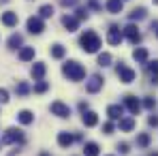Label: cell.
Masks as SVG:
<instances>
[{"label": "cell", "instance_id": "6da1fadb", "mask_svg": "<svg viewBox=\"0 0 158 156\" xmlns=\"http://www.w3.org/2000/svg\"><path fill=\"white\" fill-rule=\"evenodd\" d=\"M79 45H81V49H83V52L96 53V52H98V47H101V36H98L94 30H88V32H83V34H81Z\"/></svg>", "mask_w": 158, "mask_h": 156}, {"label": "cell", "instance_id": "7a4b0ae2", "mask_svg": "<svg viewBox=\"0 0 158 156\" xmlns=\"http://www.w3.org/2000/svg\"><path fill=\"white\" fill-rule=\"evenodd\" d=\"M62 73L71 79V81H81V79L85 77V69H83L79 62H75V60L66 62V64L62 66Z\"/></svg>", "mask_w": 158, "mask_h": 156}, {"label": "cell", "instance_id": "3957f363", "mask_svg": "<svg viewBox=\"0 0 158 156\" xmlns=\"http://www.w3.org/2000/svg\"><path fill=\"white\" fill-rule=\"evenodd\" d=\"M24 141V133L19 129H6L2 135V143H22Z\"/></svg>", "mask_w": 158, "mask_h": 156}, {"label": "cell", "instance_id": "277c9868", "mask_svg": "<svg viewBox=\"0 0 158 156\" xmlns=\"http://www.w3.org/2000/svg\"><path fill=\"white\" fill-rule=\"evenodd\" d=\"M115 73H118V77H120V81L122 83H132L135 81V71L132 69H128L126 64H118V69H115Z\"/></svg>", "mask_w": 158, "mask_h": 156}, {"label": "cell", "instance_id": "5b68a950", "mask_svg": "<svg viewBox=\"0 0 158 156\" xmlns=\"http://www.w3.org/2000/svg\"><path fill=\"white\" fill-rule=\"evenodd\" d=\"M122 39H124V32H122L118 26L109 28V32H107V43H109V45H120Z\"/></svg>", "mask_w": 158, "mask_h": 156}, {"label": "cell", "instance_id": "8992f818", "mask_svg": "<svg viewBox=\"0 0 158 156\" xmlns=\"http://www.w3.org/2000/svg\"><path fill=\"white\" fill-rule=\"evenodd\" d=\"M49 109H52L53 116H58V118H69V116H71V109H69V105H64L62 101H53Z\"/></svg>", "mask_w": 158, "mask_h": 156}, {"label": "cell", "instance_id": "52a82bcc", "mask_svg": "<svg viewBox=\"0 0 158 156\" xmlns=\"http://www.w3.org/2000/svg\"><path fill=\"white\" fill-rule=\"evenodd\" d=\"M26 28H28V32H32V34H41V32L45 30L43 17H30L26 22Z\"/></svg>", "mask_w": 158, "mask_h": 156}, {"label": "cell", "instance_id": "ba28073f", "mask_svg": "<svg viewBox=\"0 0 158 156\" xmlns=\"http://www.w3.org/2000/svg\"><path fill=\"white\" fill-rule=\"evenodd\" d=\"M124 36L131 41L132 45H137V43L141 41V32H139V28L135 26V24H128V26L124 28Z\"/></svg>", "mask_w": 158, "mask_h": 156}, {"label": "cell", "instance_id": "9c48e42d", "mask_svg": "<svg viewBox=\"0 0 158 156\" xmlns=\"http://www.w3.org/2000/svg\"><path fill=\"white\" fill-rule=\"evenodd\" d=\"M141 105H143V103H139V99H137V96H132V94H128V96L124 99V107L131 111L132 116H137V113L141 111Z\"/></svg>", "mask_w": 158, "mask_h": 156}, {"label": "cell", "instance_id": "30bf717a", "mask_svg": "<svg viewBox=\"0 0 158 156\" xmlns=\"http://www.w3.org/2000/svg\"><path fill=\"white\" fill-rule=\"evenodd\" d=\"M101 88H103V77H101V75H92L90 81L85 83V90H88L90 94H96Z\"/></svg>", "mask_w": 158, "mask_h": 156}, {"label": "cell", "instance_id": "8fae6325", "mask_svg": "<svg viewBox=\"0 0 158 156\" xmlns=\"http://www.w3.org/2000/svg\"><path fill=\"white\" fill-rule=\"evenodd\" d=\"M107 116H109L111 120H122L124 107H122V105H109V107H107Z\"/></svg>", "mask_w": 158, "mask_h": 156}, {"label": "cell", "instance_id": "7c38bea8", "mask_svg": "<svg viewBox=\"0 0 158 156\" xmlns=\"http://www.w3.org/2000/svg\"><path fill=\"white\" fill-rule=\"evenodd\" d=\"M62 24H64V28H66L69 32H75L79 28V19L73 17V15H64V17H62Z\"/></svg>", "mask_w": 158, "mask_h": 156}, {"label": "cell", "instance_id": "4fadbf2b", "mask_svg": "<svg viewBox=\"0 0 158 156\" xmlns=\"http://www.w3.org/2000/svg\"><path fill=\"white\" fill-rule=\"evenodd\" d=\"M81 122H83L88 129H92V126H96V124H98V116H96L94 111H85V113H83V118H81Z\"/></svg>", "mask_w": 158, "mask_h": 156}, {"label": "cell", "instance_id": "5bb4252c", "mask_svg": "<svg viewBox=\"0 0 158 156\" xmlns=\"http://www.w3.org/2000/svg\"><path fill=\"white\" fill-rule=\"evenodd\" d=\"M2 24H4L6 28L17 26V13H13V11H6V13H2Z\"/></svg>", "mask_w": 158, "mask_h": 156}, {"label": "cell", "instance_id": "9a60e30c", "mask_svg": "<svg viewBox=\"0 0 158 156\" xmlns=\"http://www.w3.org/2000/svg\"><path fill=\"white\" fill-rule=\"evenodd\" d=\"M83 154H85V156H98V154H101V148H98V143H94V141H88V143L83 145Z\"/></svg>", "mask_w": 158, "mask_h": 156}, {"label": "cell", "instance_id": "2e32d148", "mask_svg": "<svg viewBox=\"0 0 158 156\" xmlns=\"http://www.w3.org/2000/svg\"><path fill=\"white\" fill-rule=\"evenodd\" d=\"M73 139H75V137H73L71 133H60V135H58V145H60V148H71Z\"/></svg>", "mask_w": 158, "mask_h": 156}, {"label": "cell", "instance_id": "e0dca14e", "mask_svg": "<svg viewBox=\"0 0 158 156\" xmlns=\"http://www.w3.org/2000/svg\"><path fill=\"white\" fill-rule=\"evenodd\" d=\"M107 11L109 13H120L124 9V0H107Z\"/></svg>", "mask_w": 158, "mask_h": 156}, {"label": "cell", "instance_id": "ac0fdd59", "mask_svg": "<svg viewBox=\"0 0 158 156\" xmlns=\"http://www.w3.org/2000/svg\"><path fill=\"white\" fill-rule=\"evenodd\" d=\"M45 71H47V66H45L43 62H36V64L32 66V77H34V79H39V81H41V79L45 77Z\"/></svg>", "mask_w": 158, "mask_h": 156}, {"label": "cell", "instance_id": "d6986e66", "mask_svg": "<svg viewBox=\"0 0 158 156\" xmlns=\"http://www.w3.org/2000/svg\"><path fill=\"white\" fill-rule=\"evenodd\" d=\"M19 60H22V62L34 60V47H22V49H19Z\"/></svg>", "mask_w": 158, "mask_h": 156}, {"label": "cell", "instance_id": "ffe728a7", "mask_svg": "<svg viewBox=\"0 0 158 156\" xmlns=\"http://www.w3.org/2000/svg\"><path fill=\"white\" fill-rule=\"evenodd\" d=\"M17 120H19L22 124H32V122H34V113L28 111V109H24V111L17 113Z\"/></svg>", "mask_w": 158, "mask_h": 156}, {"label": "cell", "instance_id": "44dd1931", "mask_svg": "<svg viewBox=\"0 0 158 156\" xmlns=\"http://www.w3.org/2000/svg\"><path fill=\"white\" fill-rule=\"evenodd\" d=\"M132 129H135V118H122V120H120V130L131 133Z\"/></svg>", "mask_w": 158, "mask_h": 156}, {"label": "cell", "instance_id": "7402d4cb", "mask_svg": "<svg viewBox=\"0 0 158 156\" xmlns=\"http://www.w3.org/2000/svg\"><path fill=\"white\" fill-rule=\"evenodd\" d=\"M49 53H52V58H56V60H62V58H64V53H66V49H64L60 43H56L52 49H49Z\"/></svg>", "mask_w": 158, "mask_h": 156}, {"label": "cell", "instance_id": "603a6c76", "mask_svg": "<svg viewBox=\"0 0 158 156\" xmlns=\"http://www.w3.org/2000/svg\"><path fill=\"white\" fill-rule=\"evenodd\" d=\"M132 58H135L137 62H148V49H143V47H137V49L132 52Z\"/></svg>", "mask_w": 158, "mask_h": 156}, {"label": "cell", "instance_id": "cb8c5ba5", "mask_svg": "<svg viewBox=\"0 0 158 156\" xmlns=\"http://www.w3.org/2000/svg\"><path fill=\"white\" fill-rule=\"evenodd\" d=\"M22 43H24L22 34H11V39H9V49H17Z\"/></svg>", "mask_w": 158, "mask_h": 156}, {"label": "cell", "instance_id": "d4e9b609", "mask_svg": "<svg viewBox=\"0 0 158 156\" xmlns=\"http://www.w3.org/2000/svg\"><path fill=\"white\" fill-rule=\"evenodd\" d=\"M150 141H152V137H150L148 133L137 135V145H139V148H148V145H150Z\"/></svg>", "mask_w": 158, "mask_h": 156}, {"label": "cell", "instance_id": "484cf974", "mask_svg": "<svg viewBox=\"0 0 158 156\" xmlns=\"http://www.w3.org/2000/svg\"><path fill=\"white\" fill-rule=\"evenodd\" d=\"M128 17H131L132 22H135V19H143V17H145V9H143V6L132 9V13H128Z\"/></svg>", "mask_w": 158, "mask_h": 156}, {"label": "cell", "instance_id": "4316f807", "mask_svg": "<svg viewBox=\"0 0 158 156\" xmlns=\"http://www.w3.org/2000/svg\"><path fill=\"white\" fill-rule=\"evenodd\" d=\"M15 92H17L19 96H26L28 92H30V86H28L26 81H19V83L15 86Z\"/></svg>", "mask_w": 158, "mask_h": 156}, {"label": "cell", "instance_id": "83f0119b", "mask_svg": "<svg viewBox=\"0 0 158 156\" xmlns=\"http://www.w3.org/2000/svg\"><path fill=\"white\" fill-rule=\"evenodd\" d=\"M111 60H113V58H111V53H107V52L98 53V64H101V66H109V64H111Z\"/></svg>", "mask_w": 158, "mask_h": 156}, {"label": "cell", "instance_id": "f1b7e54d", "mask_svg": "<svg viewBox=\"0 0 158 156\" xmlns=\"http://www.w3.org/2000/svg\"><path fill=\"white\" fill-rule=\"evenodd\" d=\"M39 13H41L39 17H52L53 15V6L52 4H43V6L39 9Z\"/></svg>", "mask_w": 158, "mask_h": 156}, {"label": "cell", "instance_id": "f546056e", "mask_svg": "<svg viewBox=\"0 0 158 156\" xmlns=\"http://www.w3.org/2000/svg\"><path fill=\"white\" fill-rule=\"evenodd\" d=\"M47 88H49V83H47V81H43V79L34 83V92H36V94H43V92H47Z\"/></svg>", "mask_w": 158, "mask_h": 156}, {"label": "cell", "instance_id": "4dcf8cb0", "mask_svg": "<svg viewBox=\"0 0 158 156\" xmlns=\"http://www.w3.org/2000/svg\"><path fill=\"white\" fill-rule=\"evenodd\" d=\"M143 107H145V109H154V107H156V99H154V96H145V99H143Z\"/></svg>", "mask_w": 158, "mask_h": 156}, {"label": "cell", "instance_id": "1f68e13d", "mask_svg": "<svg viewBox=\"0 0 158 156\" xmlns=\"http://www.w3.org/2000/svg\"><path fill=\"white\" fill-rule=\"evenodd\" d=\"M148 71H150L154 77H158V60H154V62H148Z\"/></svg>", "mask_w": 158, "mask_h": 156}, {"label": "cell", "instance_id": "d6a6232c", "mask_svg": "<svg viewBox=\"0 0 158 156\" xmlns=\"http://www.w3.org/2000/svg\"><path fill=\"white\" fill-rule=\"evenodd\" d=\"M0 103H2V105L9 103V92H6L4 88H0Z\"/></svg>", "mask_w": 158, "mask_h": 156}, {"label": "cell", "instance_id": "836d02e7", "mask_svg": "<svg viewBox=\"0 0 158 156\" xmlns=\"http://www.w3.org/2000/svg\"><path fill=\"white\" fill-rule=\"evenodd\" d=\"M103 133H105V135H111V133H113V122H105V124H103Z\"/></svg>", "mask_w": 158, "mask_h": 156}, {"label": "cell", "instance_id": "e575fe53", "mask_svg": "<svg viewBox=\"0 0 158 156\" xmlns=\"http://www.w3.org/2000/svg\"><path fill=\"white\" fill-rule=\"evenodd\" d=\"M88 17V11L85 9H77V19H85Z\"/></svg>", "mask_w": 158, "mask_h": 156}, {"label": "cell", "instance_id": "d590c367", "mask_svg": "<svg viewBox=\"0 0 158 156\" xmlns=\"http://www.w3.org/2000/svg\"><path fill=\"white\" fill-rule=\"evenodd\" d=\"M148 124H150V126H158V118L156 116H150V118H148Z\"/></svg>", "mask_w": 158, "mask_h": 156}, {"label": "cell", "instance_id": "8d00e7d4", "mask_svg": "<svg viewBox=\"0 0 158 156\" xmlns=\"http://www.w3.org/2000/svg\"><path fill=\"white\" fill-rule=\"evenodd\" d=\"M79 0H62V6H75Z\"/></svg>", "mask_w": 158, "mask_h": 156}, {"label": "cell", "instance_id": "74e56055", "mask_svg": "<svg viewBox=\"0 0 158 156\" xmlns=\"http://www.w3.org/2000/svg\"><path fill=\"white\" fill-rule=\"evenodd\" d=\"M118 150H120L122 154H126V152H128V143H120V145H118Z\"/></svg>", "mask_w": 158, "mask_h": 156}, {"label": "cell", "instance_id": "f35d334b", "mask_svg": "<svg viewBox=\"0 0 158 156\" xmlns=\"http://www.w3.org/2000/svg\"><path fill=\"white\" fill-rule=\"evenodd\" d=\"M79 109H81V111L85 113V111H88V103H79Z\"/></svg>", "mask_w": 158, "mask_h": 156}, {"label": "cell", "instance_id": "ab89813d", "mask_svg": "<svg viewBox=\"0 0 158 156\" xmlns=\"http://www.w3.org/2000/svg\"><path fill=\"white\" fill-rule=\"evenodd\" d=\"M41 156H49V154H47V152H41Z\"/></svg>", "mask_w": 158, "mask_h": 156}, {"label": "cell", "instance_id": "60d3db41", "mask_svg": "<svg viewBox=\"0 0 158 156\" xmlns=\"http://www.w3.org/2000/svg\"><path fill=\"white\" fill-rule=\"evenodd\" d=\"M154 4H158V0H154Z\"/></svg>", "mask_w": 158, "mask_h": 156}, {"label": "cell", "instance_id": "b9f144b4", "mask_svg": "<svg viewBox=\"0 0 158 156\" xmlns=\"http://www.w3.org/2000/svg\"><path fill=\"white\" fill-rule=\"evenodd\" d=\"M156 36H158V28H156Z\"/></svg>", "mask_w": 158, "mask_h": 156}]
</instances>
